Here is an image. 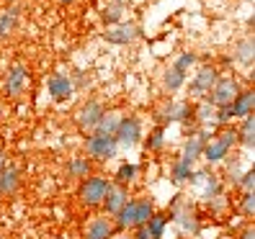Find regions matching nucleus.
I'll list each match as a JSON object with an SVG mask.
<instances>
[{"mask_svg":"<svg viewBox=\"0 0 255 239\" xmlns=\"http://www.w3.org/2000/svg\"><path fill=\"white\" fill-rule=\"evenodd\" d=\"M219 78H222L219 67H214V65H201V67L196 70V75L191 78V82H188V95H191V100H204L209 93H212V87L217 85Z\"/></svg>","mask_w":255,"mask_h":239,"instance_id":"obj_8","label":"nucleus"},{"mask_svg":"<svg viewBox=\"0 0 255 239\" xmlns=\"http://www.w3.org/2000/svg\"><path fill=\"white\" fill-rule=\"evenodd\" d=\"M168 216L175 224V229H178V234H181V237H196L201 232V216H199L196 208H193L191 198L175 196L173 203H170Z\"/></svg>","mask_w":255,"mask_h":239,"instance_id":"obj_3","label":"nucleus"},{"mask_svg":"<svg viewBox=\"0 0 255 239\" xmlns=\"http://www.w3.org/2000/svg\"><path fill=\"white\" fill-rule=\"evenodd\" d=\"M122 116H124L122 111H106V113L101 116L96 131H98V134H106V137H114L116 129H119V121H122Z\"/></svg>","mask_w":255,"mask_h":239,"instance_id":"obj_30","label":"nucleus"},{"mask_svg":"<svg viewBox=\"0 0 255 239\" xmlns=\"http://www.w3.org/2000/svg\"><path fill=\"white\" fill-rule=\"evenodd\" d=\"M0 239H5V237H0Z\"/></svg>","mask_w":255,"mask_h":239,"instance_id":"obj_43","label":"nucleus"},{"mask_svg":"<svg viewBox=\"0 0 255 239\" xmlns=\"http://www.w3.org/2000/svg\"><path fill=\"white\" fill-rule=\"evenodd\" d=\"M253 108H255V93L250 90V87H245V90H240L235 95V100L230 103V111H232V118H245V116H253Z\"/></svg>","mask_w":255,"mask_h":239,"instance_id":"obj_20","label":"nucleus"},{"mask_svg":"<svg viewBox=\"0 0 255 239\" xmlns=\"http://www.w3.org/2000/svg\"><path fill=\"white\" fill-rule=\"evenodd\" d=\"M28 85H31V70H28L23 62L13 65L8 72H5V80H3V93L8 98H21Z\"/></svg>","mask_w":255,"mask_h":239,"instance_id":"obj_11","label":"nucleus"},{"mask_svg":"<svg viewBox=\"0 0 255 239\" xmlns=\"http://www.w3.org/2000/svg\"><path fill=\"white\" fill-rule=\"evenodd\" d=\"M114 234H116V229H114L111 216H106V214H93L91 219L83 224L80 239H111Z\"/></svg>","mask_w":255,"mask_h":239,"instance_id":"obj_14","label":"nucleus"},{"mask_svg":"<svg viewBox=\"0 0 255 239\" xmlns=\"http://www.w3.org/2000/svg\"><path fill=\"white\" fill-rule=\"evenodd\" d=\"M240 90H243V87H240V82L232 78V75H222V78L217 80V85L212 87V93L206 95V100L212 103L214 108H224L235 100V95Z\"/></svg>","mask_w":255,"mask_h":239,"instance_id":"obj_12","label":"nucleus"},{"mask_svg":"<svg viewBox=\"0 0 255 239\" xmlns=\"http://www.w3.org/2000/svg\"><path fill=\"white\" fill-rule=\"evenodd\" d=\"M193 118V106H191V100H168L165 106L157 108L155 113V121L160 126L168 129L170 124H188Z\"/></svg>","mask_w":255,"mask_h":239,"instance_id":"obj_9","label":"nucleus"},{"mask_svg":"<svg viewBox=\"0 0 255 239\" xmlns=\"http://www.w3.org/2000/svg\"><path fill=\"white\" fill-rule=\"evenodd\" d=\"M137 177H139V165H134V162H122V165L116 167L111 183H119V185H124V188H131L134 183H137Z\"/></svg>","mask_w":255,"mask_h":239,"instance_id":"obj_24","label":"nucleus"},{"mask_svg":"<svg viewBox=\"0 0 255 239\" xmlns=\"http://www.w3.org/2000/svg\"><path fill=\"white\" fill-rule=\"evenodd\" d=\"M196 62H199V54L196 52H181V54L175 57L173 67H178L181 72H188L191 67H196Z\"/></svg>","mask_w":255,"mask_h":239,"instance_id":"obj_32","label":"nucleus"},{"mask_svg":"<svg viewBox=\"0 0 255 239\" xmlns=\"http://www.w3.org/2000/svg\"><path fill=\"white\" fill-rule=\"evenodd\" d=\"M65 172H67V177H72V180H83V177L93 175V162L85 155H72L67 159V165H65Z\"/></svg>","mask_w":255,"mask_h":239,"instance_id":"obj_21","label":"nucleus"},{"mask_svg":"<svg viewBox=\"0 0 255 239\" xmlns=\"http://www.w3.org/2000/svg\"><path fill=\"white\" fill-rule=\"evenodd\" d=\"M240 190H243V193H248V190H255V172L253 170H245L243 175H240L237 177V183H235Z\"/></svg>","mask_w":255,"mask_h":239,"instance_id":"obj_35","label":"nucleus"},{"mask_svg":"<svg viewBox=\"0 0 255 239\" xmlns=\"http://www.w3.org/2000/svg\"><path fill=\"white\" fill-rule=\"evenodd\" d=\"M222 165L227 167V177H230L232 183H237V177H240V175H243V172L248 170V167H243V162H240L237 157H235V159H224Z\"/></svg>","mask_w":255,"mask_h":239,"instance_id":"obj_34","label":"nucleus"},{"mask_svg":"<svg viewBox=\"0 0 255 239\" xmlns=\"http://www.w3.org/2000/svg\"><path fill=\"white\" fill-rule=\"evenodd\" d=\"M168 227H170V216L162 214V211H155L152 216H149V221H147V232H149L152 239H165Z\"/></svg>","mask_w":255,"mask_h":239,"instance_id":"obj_29","label":"nucleus"},{"mask_svg":"<svg viewBox=\"0 0 255 239\" xmlns=\"http://www.w3.org/2000/svg\"><path fill=\"white\" fill-rule=\"evenodd\" d=\"M253 59H255V44H253V39H250V36L240 39V41L235 44V49H232V62L248 70V67L253 65Z\"/></svg>","mask_w":255,"mask_h":239,"instance_id":"obj_22","label":"nucleus"},{"mask_svg":"<svg viewBox=\"0 0 255 239\" xmlns=\"http://www.w3.org/2000/svg\"><path fill=\"white\" fill-rule=\"evenodd\" d=\"M83 155L91 162H111L119 155V144L114 137H106V134H88L83 139Z\"/></svg>","mask_w":255,"mask_h":239,"instance_id":"obj_6","label":"nucleus"},{"mask_svg":"<svg viewBox=\"0 0 255 239\" xmlns=\"http://www.w3.org/2000/svg\"><path fill=\"white\" fill-rule=\"evenodd\" d=\"M139 36H142V28L131 21H122L116 26H109L106 34H103V39L109 44H114V47H129V44H134Z\"/></svg>","mask_w":255,"mask_h":239,"instance_id":"obj_13","label":"nucleus"},{"mask_svg":"<svg viewBox=\"0 0 255 239\" xmlns=\"http://www.w3.org/2000/svg\"><path fill=\"white\" fill-rule=\"evenodd\" d=\"M144 147H147V152H162L165 144H168V129L165 126H155V129H149V134H144Z\"/></svg>","mask_w":255,"mask_h":239,"instance_id":"obj_27","label":"nucleus"},{"mask_svg":"<svg viewBox=\"0 0 255 239\" xmlns=\"http://www.w3.org/2000/svg\"><path fill=\"white\" fill-rule=\"evenodd\" d=\"M240 214L245 219H253L255 216V190H248L240 196Z\"/></svg>","mask_w":255,"mask_h":239,"instance_id":"obj_33","label":"nucleus"},{"mask_svg":"<svg viewBox=\"0 0 255 239\" xmlns=\"http://www.w3.org/2000/svg\"><path fill=\"white\" fill-rule=\"evenodd\" d=\"M103 113H106V106L96 98H88L83 106L75 111V126H78L83 134H93Z\"/></svg>","mask_w":255,"mask_h":239,"instance_id":"obj_10","label":"nucleus"},{"mask_svg":"<svg viewBox=\"0 0 255 239\" xmlns=\"http://www.w3.org/2000/svg\"><path fill=\"white\" fill-rule=\"evenodd\" d=\"M8 152H5V147H0V170H5V165H8Z\"/></svg>","mask_w":255,"mask_h":239,"instance_id":"obj_39","label":"nucleus"},{"mask_svg":"<svg viewBox=\"0 0 255 239\" xmlns=\"http://www.w3.org/2000/svg\"><path fill=\"white\" fill-rule=\"evenodd\" d=\"M129 237H131V239H152V237H149V232H147V224H142V227H134Z\"/></svg>","mask_w":255,"mask_h":239,"instance_id":"obj_37","label":"nucleus"},{"mask_svg":"<svg viewBox=\"0 0 255 239\" xmlns=\"http://www.w3.org/2000/svg\"><path fill=\"white\" fill-rule=\"evenodd\" d=\"M23 185V172L18 165H5V170H0V196L8 198V196H16Z\"/></svg>","mask_w":255,"mask_h":239,"instance_id":"obj_19","label":"nucleus"},{"mask_svg":"<svg viewBox=\"0 0 255 239\" xmlns=\"http://www.w3.org/2000/svg\"><path fill=\"white\" fill-rule=\"evenodd\" d=\"M127 3H122V0H114V3H109L106 8L101 10V21L106 23V26H116V23H122L124 16H127Z\"/></svg>","mask_w":255,"mask_h":239,"instance_id":"obj_28","label":"nucleus"},{"mask_svg":"<svg viewBox=\"0 0 255 239\" xmlns=\"http://www.w3.org/2000/svg\"><path fill=\"white\" fill-rule=\"evenodd\" d=\"M191 121L196 124V129L204 131L206 137H212V134L219 129V126H217V108H214L206 98H204V100H196V106H193V118H191Z\"/></svg>","mask_w":255,"mask_h":239,"instance_id":"obj_15","label":"nucleus"},{"mask_svg":"<svg viewBox=\"0 0 255 239\" xmlns=\"http://www.w3.org/2000/svg\"><path fill=\"white\" fill-rule=\"evenodd\" d=\"M204 144H206V134L199 131V129H193L188 137H186L178 159L186 162V165H191V167H196V162L201 159V152H204Z\"/></svg>","mask_w":255,"mask_h":239,"instance_id":"obj_16","label":"nucleus"},{"mask_svg":"<svg viewBox=\"0 0 255 239\" xmlns=\"http://www.w3.org/2000/svg\"><path fill=\"white\" fill-rule=\"evenodd\" d=\"M186 82H188V75H186V72H181L178 67H173V65H170L168 70H165V75H162V87H165L168 93H178V90H183Z\"/></svg>","mask_w":255,"mask_h":239,"instance_id":"obj_26","label":"nucleus"},{"mask_svg":"<svg viewBox=\"0 0 255 239\" xmlns=\"http://www.w3.org/2000/svg\"><path fill=\"white\" fill-rule=\"evenodd\" d=\"M114 139L119 144V149H134L137 144H142L144 139V126H142V118L139 116H122V121H119V129L114 134Z\"/></svg>","mask_w":255,"mask_h":239,"instance_id":"obj_7","label":"nucleus"},{"mask_svg":"<svg viewBox=\"0 0 255 239\" xmlns=\"http://www.w3.org/2000/svg\"><path fill=\"white\" fill-rule=\"evenodd\" d=\"M129 198H131V190L129 188L119 185V183H111L109 190H106V198H103V203H101V214H106V216L119 214L127 206Z\"/></svg>","mask_w":255,"mask_h":239,"instance_id":"obj_17","label":"nucleus"},{"mask_svg":"<svg viewBox=\"0 0 255 239\" xmlns=\"http://www.w3.org/2000/svg\"><path fill=\"white\" fill-rule=\"evenodd\" d=\"M109 185H111V177L101 175V172H93V175L83 177L80 185H78V203L83 208H101Z\"/></svg>","mask_w":255,"mask_h":239,"instance_id":"obj_4","label":"nucleus"},{"mask_svg":"<svg viewBox=\"0 0 255 239\" xmlns=\"http://www.w3.org/2000/svg\"><path fill=\"white\" fill-rule=\"evenodd\" d=\"M206 208H209L212 214H222L224 208H227V196H224V193H219V196L209 198V201H206Z\"/></svg>","mask_w":255,"mask_h":239,"instance_id":"obj_36","label":"nucleus"},{"mask_svg":"<svg viewBox=\"0 0 255 239\" xmlns=\"http://www.w3.org/2000/svg\"><path fill=\"white\" fill-rule=\"evenodd\" d=\"M0 206H3V196H0Z\"/></svg>","mask_w":255,"mask_h":239,"instance_id":"obj_42","label":"nucleus"},{"mask_svg":"<svg viewBox=\"0 0 255 239\" xmlns=\"http://www.w3.org/2000/svg\"><path fill=\"white\" fill-rule=\"evenodd\" d=\"M111 239H131V237H129V232H116Z\"/></svg>","mask_w":255,"mask_h":239,"instance_id":"obj_40","label":"nucleus"},{"mask_svg":"<svg viewBox=\"0 0 255 239\" xmlns=\"http://www.w3.org/2000/svg\"><path fill=\"white\" fill-rule=\"evenodd\" d=\"M193 196H196L201 203H206L209 198L219 196V193H224V183L222 177L212 170V167H193V175L188 180Z\"/></svg>","mask_w":255,"mask_h":239,"instance_id":"obj_5","label":"nucleus"},{"mask_svg":"<svg viewBox=\"0 0 255 239\" xmlns=\"http://www.w3.org/2000/svg\"><path fill=\"white\" fill-rule=\"evenodd\" d=\"M152 214H155L152 198H147V196H131L122 211L111 216V221H114V229L116 232H131L134 227L147 224Z\"/></svg>","mask_w":255,"mask_h":239,"instance_id":"obj_1","label":"nucleus"},{"mask_svg":"<svg viewBox=\"0 0 255 239\" xmlns=\"http://www.w3.org/2000/svg\"><path fill=\"white\" fill-rule=\"evenodd\" d=\"M47 93H49V98L57 100V103L67 100V98L75 93L70 75H65V72H54V75H49V78H47Z\"/></svg>","mask_w":255,"mask_h":239,"instance_id":"obj_18","label":"nucleus"},{"mask_svg":"<svg viewBox=\"0 0 255 239\" xmlns=\"http://www.w3.org/2000/svg\"><path fill=\"white\" fill-rule=\"evenodd\" d=\"M59 3H62V5H72V3H75V0H59Z\"/></svg>","mask_w":255,"mask_h":239,"instance_id":"obj_41","label":"nucleus"},{"mask_svg":"<svg viewBox=\"0 0 255 239\" xmlns=\"http://www.w3.org/2000/svg\"><path fill=\"white\" fill-rule=\"evenodd\" d=\"M235 147H240L235 126H222V129H217L212 134V137H206L201 159L206 162V167H217V165H222L224 159H230Z\"/></svg>","mask_w":255,"mask_h":239,"instance_id":"obj_2","label":"nucleus"},{"mask_svg":"<svg viewBox=\"0 0 255 239\" xmlns=\"http://www.w3.org/2000/svg\"><path fill=\"white\" fill-rule=\"evenodd\" d=\"M191 175H193V167L186 165V162H181V159H175L173 165H170V180H173L175 185L188 183V180H191Z\"/></svg>","mask_w":255,"mask_h":239,"instance_id":"obj_31","label":"nucleus"},{"mask_svg":"<svg viewBox=\"0 0 255 239\" xmlns=\"http://www.w3.org/2000/svg\"><path fill=\"white\" fill-rule=\"evenodd\" d=\"M237 239H255V227H253V224H245L243 232L237 234Z\"/></svg>","mask_w":255,"mask_h":239,"instance_id":"obj_38","label":"nucleus"},{"mask_svg":"<svg viewBox=\"0 0 255 239\" xmlns=\"http://www.w3.org/2000/svg\"><path fill=\"white\" fill-rule=\"evenodd\" d=\"M18 21H21V8L10 5V8H5V10H0V41L8 39L13 31H16Z\"/></svg>","mask_w":255,"mask_h":239,"instance_id":"obj_23","label":"nucleus"},{"mask_svg":"<svg viewBox=\"0 0 255 239\" xmlns=\"http://www.w3.org/2000/svg\"><path fill=\"white\" fill-rule=\"evenodd\" d=\"M235 131H237V144H243L245 149H253V144H255V116L240 118Z\"/></svg>","mask_w":255,"mask_h":239,"instance_id":"obj_25","label":"nucleus"}]
</instances>
